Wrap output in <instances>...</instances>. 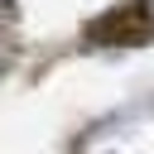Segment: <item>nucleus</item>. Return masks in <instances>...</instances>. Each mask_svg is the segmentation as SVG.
Wrapping results in <instances>:
<instances>
[{
  "label": "nucleus",
  "mask_w": 154,
  "mask_h": 154,
  "mask_svg": "<svg viewBox=\"0 0 154 154\" xmlns=\"http://www.w3.org/2000/svg\"><path fill=\"white\" fill-rule=\"evenodd\" d=\"M154 34V19L144 10V0H130L125 10H111L106 19L91 24V38L96 43H144Z\"/></svg>",
  "instance_id": "f257e3e1"
}]
</instances>
